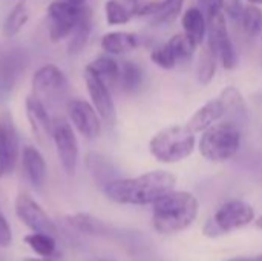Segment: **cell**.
I'll list each match as a JSON object with an SVG mask.
<instances>
[{"mask_svg":"<svg viewBox=\"0 0 262 261\" xmlns=\"http://www.w3.org/2000/svg\"><path fill=\"white\" fill-rule=\"evenodd\" d=\"M177 186V177L164 169L144 172L130 178H115L103 191L106 197L120 205L146 206L154 205Z\"/></svg>","mask_w":262,"mask_h":261,"instance_id":"cell-1","label":"cell"},{"mask_svg":"<svg viewBox=\"0 0 262 261\" xmlns=\"http://www.w3.org/2000/svg\"><path fill=\"white\" fill-rule=\"evenodd\" d=\"M200 202L187 191H170L152 205V225L158 234L172 235L186 231L198 217Z\"/></svg>","mask_w":262,"mask_h":261,"instance_id":"cell-2","label":"cell"},{"mask_svg":"<svg viewBox=\"0 0 262 261\" xmlns=\"http://www.w3.org/2000/svg\"><path fill=\"white\" fill-rule=\"evenodd\" d=\"M196 146L195 132L187 125H169L149 142L152 157L164 165H175L190 157Z\"/></svg>","mask_w":262,"mask_h":261,"instance_id":"cell-3","label":"cell"},{"mask_svg":"<svg viewBox=\"0 0 262 261\" xmlns=\"http://www.w3.org/2000/svg\"><path fill=\"white\" fill-rule=\"evenodd\" d=\"M241 143V128L229 120H224L201 132L198 149L206 160L212 163H224L232 160L239 152Z\"/></svg>","mask_w":262,"mask_h":261,"instance_id":"cell-4","label":"cell"},{"mask_svg":"<svg viewBox=\"0 0 262 261\" xmlns=\"http://www.w3.org/2000/svg\"><path fill=\"white\" fill-rule=\"evenodd\" d=\"M255 218L256 212L252 205L239 198H232L224 202L206 222L203 234L209 238H218L249 226Z\"/></svg>","mask_w":262,"mask_h":261,"instance_id":"cell-5","label":"cell"},{"mask_svg":"<svg viewBox=\"0 0 262 261\" xmlns=\"http://www.w3.org/2000/svg\"><path fill=\"white\" fill-rule=\"evenodd\" d=\"M206 18H207V46H209V49L216 55L218 62L223 65L224 69H227V71L235 69L238 65V57H236V51H235L233 42H232L229 29H227L224 11L209 14V15H206Z\"/></svg>","mask_w":262,"mask_h":261,"instance_id":"cell-6","label":"cell"},{"mask_svg":"<svg viewBox=\"0 0 262 261\" xmlns=\"http://www.w3.org/2000/svg\"><path fill=\"white\" fill-rule=\"evenodd\" d=\"M52 140L58 154V160L61 163L66 175L72 177L77 169L80 148L72 125L64 118L52 120Z\"/></svg>","mask_w":262,"mask_h":261,"instance_id":"cell-7","label":"cell"},{"mask_svg":"<svg viewBox=\"0 0 262 261\" xmlns=\"http://www.w3.org/2000/svg\"><path fill=\"white\" fill-rule=\"evenodd\" d=\"M83 6H77L61 0H55L48 6V15L51 20L49 38L52 43H58L71 35L72 29L75 28L80 18Z\"/></svg>","mask_w":262,"mask_h":261,"instance_id":"cell-8","label":"cell"},{"mask_svg":"<svg viewBox=\"0 0 262 261\" xmlns=\"http://www.w3.org/2000/svg\"><path fill=\"white\" fill-rule=\"evenodd\" d=\"M66 112L69 122L84 138L94 140L101 134L103 120L98 115L97 109L92 106V103L81 98H72L66 105Z\"/></svg>","mask_w":262,"mask_h":261,"instance_id":"cell-9","label":"cell"},{"mask_svg":"<svg viewBox=\"0 0 262 261\" xmlns=\"http://www.w3.org/2000/svg\"><path fill=\"white\" fill-rule=\"evenodd\" d=\"M84 83L91 97V103L97 109L101 120L107 126H114L117 122V109L107 85L88 66L84 68Z\"/></svg>","mask_w":262,"mask_h":261,"instance_id":"cell-10","label":"cell"},{"mask_svg":"<svg viewBox=\"0 0 262 261\" xmlns=\"http://www.w3.org/2000/svg\"><path fill=\"white\" fill-rule=\"evenodd\" d=\"M15 214L18 220L32 232H45L51 235L57 232V226L52 218L28 194H18L15 198Z\"/></svg>","mask_w":262,"mask_h":261,"instance_id":"cell-11","label":"cell"},{"mask_svg":"<svg viewBox=\"0 0 262 261\" xmlns=\"http://www.w3.org/2000/svg\"><path fill=\"white\" fill-rule=\"evenodd\" d=\"M20 146L18 135L8 115L0 118V172L2 175L11 174L18 162Z\"/></svg>","mask_w":262,"mask_h":261,"instance_id":"cell-12","label":"cell"},{"mask_svg":"<svg viewBox=\"0 0 262 261\" xmlns=\"http://www.w3.org/2000/svg\"><path fill=\"white\" fill-rule=\"evenodd\" d=\"M25 109L34 137L40 143H46L49 137L52 138V120L43 102L37 95H28L25 102Z\"/></svg>","mask_w":262,"mask_h":261,"instance_id":"cell-13","label":"cell"},{"mask_svg":"<svg viewBox=\"0 0 262 261\" xmlns=\"http://www.w3.org/2000/svg\"><path fill=\"white\" fill-rule=\"evenodd\" d=\"M31 85L35 94L55 95L66 89L68 80H66L64 72L58 66L48 63L35 71V74L32 75Z\"/></svg>","mask_w":262,"mask_h":261,"instance_id":"cell-14","label":"cell"},{"mask_svg":"<svg viewBox=\"0 0 262 261\" xmlns=\"http://www.w3.org/2000/svg\"><path fill=\"white\" fill-rule=\"evenodd\" d=\"M220 100L223 102L224 106V117H227L229 122L238 125L241 128V125H246L249 120V109H247V103L244 95L241 94V91L232 85L226 86L221 92H220Z\"/></svg>","mask_w":262,"mask_h":261,"instance_id":"cell-15","label":"cell"},{"mask_svg":"<svg viewBox=\"0 0 262 261\" xmlns=\"http://www.w3.org/2000/svg\"><path fill=\"white\" fill-rule=\"evenodd\" d=\"M21 166L29 180V183L35 189H41L46 183L48 168L45 157L35 146H25L21 151Z\"/></svg>","mask_w":262,"mask_h":261,"instance_id":"cell-16","label":"cell"},{"mask_svg":"<svg viewBox=\"0 0 262 261\" xmlns=\"http://www.w3.org/2000/svg\"><path fill=\"white\" fill-rule=\"evenodd\" d=\"M224 118V106L223 102L220 100V97L212 98L209 102H206L203 106H200L192 117L187 122V126L196 134V132H204L207 128H210L212 125L221 122Z\"/></svg>","mask_w":262,"mask_h":261,"instance_id":"cell-17","label":"cell"},{"mask_svg":"<svg viewBox=\"0 0 262 261\" xmlns=\"http://www.w3.org/2000/svg\"><path fill=\"white\" fill-rule=\"evenodd\" d=\"M183 32L192 38L198 46H203L207 40V18L201 8L190 6L181 14Z\"/></svg>","mask_w":262,"mask_h":261,"instance_id":"cell-18","label":"cell"},{"mask_svg":"<svg viewBox=\"0 0 262 261\" xmlns=\"http://www.w3.org/2000/svg\"><path fill=\"white\" fill-rule=\"evenodd\" d=\"M23 55L25 52H20V49L3 55V58L0 60V89L6 92L12 89L21 71H25L26 60L23 58Z\"/></svg>","mask_w":262,"mask_h":261,"instance_id":"cell-19","label":"cell"},{"mask_svg":"<svg viewBox=\"0 0 262 261\" xmlns=\"http://www.w3.org/2000/svg\"><path fill=\"white\" fill-rule=\"evenodd\" d=\"M100 46L109 55H121L138 46V35L127 31H111L101 37Z\"/></svg>","mask_w":262,"mask_h":261,"instance_id":"cell-20","label":"cell"},{"mask_svg":"<svg viewBox=\"0 0 262 261\" xmlns=\"http://www.w3.org/2000/svg\"><path fill=\"white\" fill-rule=\"evenodd\" d=\"M66 222L71 228H74L78 232L88 234V235H95V237H109L114 234V229L101 222L100 218L89 215V214H74V215H68Z\"/></svg>","mask_w":262,"mask_h":261,"instance_id":"cell-21","label":"cell"},{"mask_svg":"<svg viewBox=\"0 0 262 261\" xmlns=\"http://www.w3.org/2000/svg\"><path fill=\"white\" fill-rule=\"evenodd\" d=\"M91 31H92V11L84 5L75 28L72 29L69 35L68 51L71 55H77L83 51V48L86 46L91 37Z\"/></svg>","mask_w":262,"mask_h":261,"instance_id":"cell-22","label":"cell"},{"mask_svg":"<svg viewBox=\"0 0 262 261\" xmlns=\"http://www.w3.org/2000/svg\"><path fill=\"white\" fill-rule=\"evenodd\" d=\"M184 0H163L158 2L155 12L149 17L150 25L154 26H167L173 23L178 15L183 12Z\"/></svg>","mask_w":262,"mask_h":261,"instance_id":"cell-23","label":"cell"},{"mask_svg":"<svg viewBox=\"0 0 262 261\" xmlns=\"http://www.w3.org/2000/svg\"><path fill=\"white\" fill-rule=\"evenodd\" d=\"M118 83L121 89L127 94L137 92L141 85H143V71L135 62H123L120 65V75H118Z\"/></svg>","mask_w":262,"mask_h":261,"instance_id":"cell-24","label":"cell"},{"mask_svg":"<svg viewBox=\"0 0 262 261\" xmlns=\"http://www.w3.org/2000/svg\"><path fill=\"white\" fill-rule=\"evenodd\" d=\"M29 20V8L26 5L25 0L15 3L12 6V9L9 11V14L5 18L3 23V34L6 37H12L15 34H18L21 31V28L28 23Z\"/></svg>","mask_w":262,"mask_h":261,"instance_id":"cell-25","label":"cell"},{"mask_svg":"<svg viewBox=\"0 0 262 261\" xmlns=\"http://www.w3.org/2000/svg\"><path fill=\"white\" fill-rule=\"evenodd\" d=\"M89 69H92L106 85H114L118 82L120 75V63L112 58L111 55H101L92 60L88 65Z\"/></svg>","mask_w":262,"mask_h":261,"instance_id":"cell-26","label":"cell"},{"mask_svg":"<svg viewBox=\"0 0 262 261\" xmlns=\"http://www.w3.org/2000/svg\"><path fill=\"white\" fill-rule=\"evenodd\" d=\"M86 166H88L89 172L95 177V180L103 185V188L109 182L115 180L114 178V168H112V165L109 163V160H106L103 155H100L97 152H89L88 154Z\"/></svg>","mask_w":262,"mask_h":261,"instance_id":"cell-27","label":"cell"},{"mask_svg":"<svg viewBox=\"0 0 262 261\" xmlns=\"http://www.w3.org/2000/svg\"><path fill=\"white\" fill-rule=\"evenodd\" d=\"M218 68V58L216 55L209 49V46H204L200 52L198 63H196V75L198 82L201 85H209L216 74Z\"/></svg>","mask_w":262,"mask_h":261,"instance_id":"cell-28","label":"cell"},{"mask_svg":"<svg viewBox=\"0 0 262 261\" xmlns=\"http://www.w3.org/2000/svg\"><path fill=\"white\" fill-rule=\"evenodd\" d=\"M25 243L40 257L45 258H51L55 254L57 245L55 240L52 238L51 234H45V232H32L29 235L25 237Z\"/></svg>","mask_w":262,"mask_h":261,"instance_id":"cell-29","label":"cell"},{"mask_svg":"<svg viewBox=\"0 0 262 261\" xmlns=\"http://www.w3.org/2000/svg\"><path fill=\"white\" fill-rule=\"evenodd\" d=\"M241 23L246 35L249 37H258L262 31V8L259 5L249 3L244 6V11L241 14Z\"/></svg>","mask_w":262,"mask_h":261,"instance_id":"cell-30","label":"cell"},{"mask_svg":"<svg viewBox=\"0 0 262 261\" xmlns=\"http://www.w3.org/2000/svg\"><path fill=\"white\" fill-rule=\"evenodd\" d=\"M104 14H106V22L111 26L126 25L134 17L132 11L120 0H107L104 3Z\"/></svg>","mask_w":262,"mask_h":261,"instance_id":"cell-31","label":"cell"},{"mask_svg":"<svg viewBox=\"0 0 262 261\" xmlns=\"http://www.w3.org/2000/svg\"><path fill=\"white\" fill-rule=\"evenodd\" d=\"M167 45L173 51L178 62L180 60H190L195 55V51L198 48V45L192 38H189L184 32L172 35L170 40L167 42Z\"/></svg>","mask_w":262,"mask_h":261,"instance_id":"cell-32","label":"cell"},{"mask_svg":"<svg viewBox=\"0 0 262 261\" xmlns=\"http://www.w3.org/2000/svg\"><path fill=\"white\" fill-rule=\"evenodd\" d=\"M150 60L154 65H157L161 69L170 71L177 66L178 60L173 54V51L170 49V46L167 43L164 45H158L150 51Z\"/></svg>","mask_w":262,"mask_h":261,"instance_id":"cell-33","label":"cell"},{"mask_svg":"<svg viewBox=\"0 0 262 261\" xmlns=\"http://www.w3.org/2000/svg\"><path fill=\"white\" fill-rule=\"evenodd\" d=\"M157 6H158V2L155 0H140L134 3L130 11L137 17H150L155 12Z\"/></svg>","mask_w":262,"mask_h":261,"instance_id":"cell-34","label":"cell"},{"mask_svg":"<svg viewBox=\"0 0 262 261\" xmlns=\"http://www.w3.org/2000/svg\"><path fill=\"white\" fill-rule=\"evenodd\" d=\"M244 6L246 5L243 0H224V14H226V17H230L233 20L241 18Z\"/></svg>","mask_w":262,"mask_h":261,"instance_id":"cell-35","label":"cell"},{"mask_svg":"<svg viewBox=\"0 0 262 261\" xmlns=\"http://www.w3.org/2000/svg\"><path fill=\"white\" fill-rule=\"evenodd\" d=\"M12 243V232L11 228L6 222V218L3 217V214L0 212V246L6 248Z\"/></svg>","mask_w":262,"mask_h":261,"instance_id":"cell-36","label":"cell"},{"mask_svg":"<svg viewBox=\"0 0 262 261\" xmlns=\"http://www.w3.org/2000/svg\"><path fill=\"white\" fill-rule=\"evenodd\" d=\"M201 9L206 15L224 11V0H200Z\"/></svg>","mask_w":262,"mask_h":261,"instance_id":"cell-37","label":"cell"},{"mask_svg":"<svg viewBox=\"0 0 262 261\" xmlns=\"http://www.w3.org/2000/svg\"><path fill=\"white\" fill-rule=\"evenodd\" d=\"M229 261H262L259 257H236Z\"/></svg>","mask_w":262,"mask_h":261,"instance_id":"cell-38","label":"cell"},{"mask_svg":"<svg viewBox=\"0 0 262 261\" xmlns=\"http://www.w3.org/2000/svg\"><path fill=\"white\" fill-rule=\"evenodd\" d=\"M69 3H72V5H77V6H83V5H86V0H68Z\"/></svg>","mask_w":262,"mask_h":261,"instance_id":"cell-39","label":"cell"},{"mask_svg":"<svg viewBox=\"0 0 262 261\" xmlns=\"http://www.w3.org/2000/svg\"><path fill=\"white\" fill-rule=\"evenodd\" d=\"M253 223H255V226H256L258 229H262V215L261 217H258V218H255Z\"/></svg>","mask_w":262,"mask_h":261,"instance_id":"cell-40","label":"cell"},{"mask_svg":"<svg viewBox=\"0 0 262 261\" xmlns=\"http://www.w3.org/2000/svg\"><path fill=\"white\" fill-rule=\"evenodd\" d=\"M23 261H52L51 258H45V257H41V258H23Z\"/></svg>","mask_w":262,"mask_h":261,"instance_id":"cell-41","label":"cell"},{"mask_svg":"<svg viewBox=\"0 0 262 261\" xmlns=\"http://www.w3.org/2000/svg\"><path fill=\"white\" fill-rule=\"evenodd\" d=\"M249 3H253V5H259L262 6V0H247Z\"/></svg>","mask_w":262,"mask_h":261,"instance_id":"cell-42","label":"cell"},{"mask_svg":"<svg viewBox=\"0 0 262 261\" xmlns=\"http://www.w3.org/2000/svg\"><path fill=\"white\" fill-rule=\"evenodd\" d=\"M91 261H107V260H100V258H95V260H91Z\"/></svg>","mask_w":262,"mask_h":261,"instance_id":"cell-43","label":"cell"},{"mask_svg":"<svg viewBox=\"0 0 262 261\" xmlns=\"http://www.w3.org/2000/svg\"><path fill=\"white\" fill-rule=\"evenodd\" d=\"M132 2H134V3H135V2H140V0H132Z\"/></svg>","mask_w":262,"mask_h":261,"instance_id":"cell-44","label":"cell"},{"mask_svg":"<svg viewBox=\"0 0 262 261\" xmlns=\"http://www.w3.org/2000/svg\"><path fill=\"white\" fill-rule=\"evenodd\" d=\"M259 258H261V260H262V255H259Z\"/></svg>","mask_w":262,"mask_h":261,"instance_id":"cell-45","label":"cell"},{"mask_svg":"<svg viewBox=\"0 0 262 261\" xmlns=\"http://www.w3.org/2000/svg\"><path fill=\"white\" fill-rule=\"evenodd\" d=\"M261 32H262V31H261Z\"/></svg>","mask_w":262,"mask_h":261,"instance_id":"cell-46","label":"cell"}]
</instances>
